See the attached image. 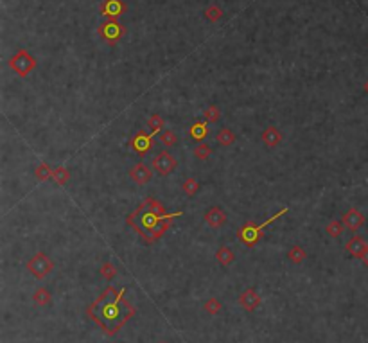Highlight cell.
<instances>
[{
	"mask_svg": "<svg viewBox=\"0 0 368 343\" xmlns=\"http://www.w3.org/2000/svg\"><path fill=\"white\" fill-rule=\"evenodd\" d=\"M124 293H126L124 288L119 291H115V288H106L88 309L90 318L99 327H103L106 334H115L135 313L131 304L124 300Z\"/></svg>",
	"mask_w": 368,
	"mask_h": 343,
	"instance_id": "6da1fadb",
	"label": "cell"
},
{
	"mask_svg": "<svg viewBox=\"0 0 368 343\" xmlns=\"http://www.w3.org/2000/svg\"><path fill=\"white\" fill-rule=\"evenodd\" d=\"M182 210L178 212H173V214H156V212H151L144 203H140V207L135 212H131L128 216V225L135 230V232L139 234L144 241H146L147 245L154 243V241H158L160 237H163V234L169 230L171 226V221L174 217L182 216Z\"/></svg>",
	"mask_w": 368,
	"mask_h": 343,
	"instance_id": "7a4b0ae2",
	"label": "cell"
},
{
	"mask_svg": "<svg viewBox=\"0 0 368 343\" xmlns=\"http://www.w3.org/2000/svg\"><path fill=\"white\" fill-rule=\"evenodd\" d=\"M288 207H284V209H280L277 214H273V216L269 217V219H266L262 225H257V223H254V221H248V223H244V225L239 228V232H237V237H239V241L241 243H244L248 248H254L255 245H257L259 241L262 239V230L266 228V226L269 225V223H273V221H277L280 216H284V214H288Z\"/></svg>",
	"mask_w": 368,
	"mask_h": 343,
	"instance_id": "3957f363",
	"label": "cell"
},
{
	"mask_svg": "<svg viewBox=\"0 0 368 343\" xmlns=\"http://www.w3.org/2000/svg\"><path fill=\"white\" fill-rule=\"evenodd\" d=\"M9 67H11V70L15 72L16 75L27 78V75L36 68V59L32 58V54H29L27 51L20 49V51L16 52V54H13V58L9 59Z\"/></svg>",
	"mask_w": 368,
	"mask_h": 343,
	"instance_id": "277c9868",
	"label": "cell"
},
{
	"mask_svg": "<svg viewBox=\"0 0 368 343\" xmlns=\"http://www.w3.org/2000/svg\"><path fill=\"white\" fill-rule=\"evenodd\" d=\"M27 270H29V273H32V277H36V279H45V277L54 270V262L49 259L47 253L38 252L29 259Z\"/></svg>",
	"mask_w": 368,
	"mask_h": 343,
	"instance_id": "5b68a950",
	"label": "cell"
},
{
	"mask_svg": "<svg viewBox=\"0 0 368 343\" xmlns=\"http://www.w3.org/2000/svg\"><path fill=\"white\" fill-rule=\"evenodd\" d=\"M178 166V160L169 153V151H162V153L154 155L153 160H151V167H153L154 173H158L160 176H167L171 174Z\"/></svg>",
	"mask_w": 368,
	"mask_h": 343,
	"instance_id": "8992f818",
	"label": "cell"
},
{
	"mask_svg": "<svg viewBox=\"0 0 368 343\" xmlns=\"http://www.w3.org/2000/svg\"><path fill=\"white\" fill-rule=\"evenodd\" d=\"M124 34H126V29H124V25L119 24L117 20H108L106 24H103L99 27V36L104 40V42H108L110 45L117 44Z\"/></svg>",
	"mask_w": 368,
	"mask_h": 343,
	"instance_id": "52a82bcc",
	"label": "cell"
},
{
	"mask_svg": "<svg viewBox=\"0 0 368 343\" xmlns=\"http://www.w3.org/2000/svg\"><path fill=\"white\" fill-rule=\"evenodd\" d=\"M153 173H154L153 167L140 162V164H137V166L131 167L130 178L135 181V183H139V185H146L147 181H151V178H153Z\"/></svg>",
	"mask_w": 368,
	"mask_h": 343,
	"instance_id": "ba28073f",
	"label": "cell"
},
{
	"mask_svg": "<svg viewBox=\"0 0 368 343\" xmlns=\"http://www.w3.org/2000/svg\"><path fill=\"white\" fill-rule=\"evenodd\" d=\"M124 11H126V6L122 0H104L101 6V15L106 16L108 20H117Z\"/></svg>",
	"mask_w": 368,
	"mask_h": 343,
	"instance_id": "9c48e42d",
	"label": "cell"
},
{
	"mask_svg": "<svg viewBox=\"0 0 368 343\" xmlns=\"http://www.w3.org/2000/svg\"><path fill=\"white\" fill-rule=\"evenodd\" d=\"M131 147L139 155H146L151 151L153 147V133H144V131H139L131 138Z\"/></svg>",
	"mask_w": 368,
	"mask_h": 343,
	"instance_id": "30bf717a",
	"label": "cell"
},
{
	"mask_svg": "<svg viewBox=\"0 0 368 343\" xmlns=\"http://www.w3.org/2000/svg\"><path fill=\"white\" fill-rule=\"evenodd\" d=\"M343 225L347 226L348 230H352V232H356V230H359L361 226L364 225V221H366V217H364V214L361 212V210L357 209H350L347 210V212L343 214Z\"/></svg>",
	"mask_w": 368,
	"mask_h": 343,
	"instance_id": "8fae6325",
	"label": "cell"
},
{
	"mask_svg": "<svg viewBox=\"0 0 368 343\" xmlns=\"http://www.w3.org/2000/svg\"><path fill=\"white\" fill-rule=\"evenodd\" d=\"M239 304H241V308L244 309V311L252 313L261 306V296L257 295V291H255L254 288H248L239 295Z\"/></svg>",
	"mask_w": 368,
	"mask_h": 343,
	"instance_id": "7c38bea8",
	"label": "cell"
},
{
	"mask_svg": "<svg viewBox=\"0 0 368 343\" xmlns=\"http://www.w3.org/2000/svg\"><path fill=\"white\" fill-rule=\"evenodd\" d=\"M205 221H207V225L212 226V228H221V226L226 223L225 210L219 209V207H210V209L205 212Z\"/></svg>",
	"mask_w": 368,
	"mask_h": 343,
	"instance_id": "4fadbf2b",
	"label": "cell"
},
{
	"mask_svg": "<svg viewBox=\"0 0 368 343\" xmlns=\"http://www.w3.org/2000/svg\"><path fill=\"white\" fill-rule=\"evenodd\" d=\"M261 138H262V142H264L268 147H275V146H278V144L282 142V133L278 131V128L268 126L264 131H262Z\"/></svg>",
	"mask_w": 368,
	"mask_h": 343,
	"instance_id": "5bb4252c",
	"label": "cell"
},
{
	"mask_svg": "<svg viewBox=\"0 0 368 343\" xmlns=\"http://www.w3.org/2000/svg\"><path fill=\"white\" fill-rule=\"evenodd\" d=\"M345 246H347V252L350 253V255H354V257H361L364 253V250L368 248L366 241H364L363 237H359V236H354L352 239H348V243Z\"/></svg>",
	"mask_w": 368,
	"mask_h": 343,
	"instance_id": "9a60e30c",
	"label": "cell"
},
{
	"mask_svg": "<svg viewBox=\"0 0 368 343\" xmlns=\"http://www.w3.org/2000/svg\"><path fill=\"white\" fill-rule=\"evenodd\" d=\"M189 133H190V137L194 138L196 142H201L203 138H207L210 133L209 123H207V121H198V123H194L192 126L189 128Z\"/></svg>",
	"mask_w": 368,
	"mask_h": 343,
	"instance_id": "2e32d148",
	"label": "cell"
},
{
	"mask_svg": "<svg viewBox=\"0 0 368 343\" xmlns=\"http://www.w3.org/2000/svg\"><path fill=\"white\" fill-rule=\"evenodd\" d=\"M216 259H218V262L221 266H230L232 262H234V259H235V253H234V250L230 248V246H219L218 248V252H216Z\"/></svg>",
	"mask_w": 368,
	"mask_h": 343,
	"instance_id": "e0dca14e",
	"label": "cell"
},
{
	"mask_svg": "<svg viewBox=\"0 0 368 343\" xmlns=\"http://www.w3.org/2000/svg\"><path fill=\"white\" fill-rule=\"evenodd\" d=\"M288 259H289V262H293V264H300L302 260L307 259V253H305V250L302 248L300 245H293L288 250Z\"/></svg>",
	"mask_w": 368,
	"mask_h": 343,
	"instance_id": "ac0fdd59",
	"label": "cell"
},
{
	"mask_svg": "<svg viewBox=\"0 0 368 343\" xmlns=\"http://www.w3.org/2000/svg\"><path fill=\"white\" fill-rule=\"evenodd\" d=\"M32 302L38 306H49L52 302V295L47 288H38L32 295Z\"/></svg>",
	"mask_w": 368,
	"mask_h": 343,
	"instance_id": "d6986e66",
	"label": "cell"
},
{
	"mask_svg": "<svg viewBox=\"0 0 368 343\" xmlns=\"http://www.w3.org/2000/svg\"><path fill=\"white\" fill-rule=\"evenodd\" d=\"M235 140H237V137H235V133L230 128H223L221 131L218 133V142L221 144V146H232V144H235Z\"/></svg>",
	"mask_w": 368,
	"mask_h": 343,
	"instance_id": "ffe728a7",
	"label": "cell"
},
{
	"mask_svg": "<svg viewBox=\"0 0 368 343\" xmlns=\"http://www.w3.org/2000/svg\"><path fill=\"white\" fill-rule=\"evenodd\" d=\"M68 178H70V173H68L67 167L60 166V167H56V169L52 171V181L58 183V185H67Z\"/></svg>",
	"mask_w": 368,
	"mask_h": 343,
	"instance_id": "44dd1931",
	"label": "cell"
},
{
	"mask_svg": "<svg viewBox=\"0 0 368 343\" xmlns=\"http://www.w3.org/2000/svg\"><path fill=\"white\" fill-rule=\"evenodd\" d=\"M163 124H166V121H163V117L158 113H153L149 119H147V128H149L153 135H156L160 130H163Z\"/></svg>",
	"mask_w": 368,
	"mask_h": 343,
	"instance_id": "7402d4cb",
	"label": "cell"
},
{
	"mask_svg": "<svg viewBox=\"0 0 368 343\" xmlns=\"http://www.w3.org/2000/svg\"><path fill=\"white\" fill-rule=\"evenodd\" d=\"M325 230H327V234H329V237H333V239H338V237L343 234V230H345V225H343V221H336V219H333L331 223H329L327 226H325Z\"/></svg>",
	"mask_w": 368,
	"mask_h": 343,
	"instance_id": "603a6c76",
	"label": "cell"
},
{
	"mask_svg": "<svg viewBox=\"0 0 368 343\" xmlns=\"http://www.w3.org/2000/svg\"><path fill=\"white\" fill-rule=\"evenodd\" d=\"M203 15H205V18L209 20V22H219V20L223 18V9L216 4H210L209 8L203 11Z\"/></svg>",
	"mask_w": 368,
	"mask_h": 343,
	"instance_id": "cb8c5ba5",
	"label": "cell"
},
{
	"mask_svg": "<svg viewBox=\"0 0 368 343\" xmlns=\"http://www.w3.org/2000/svg\"><path fill=\"white\" fill-rule=\"evenodd\" d=\"M52 171H54V169H51V166H49L47 162H42L40 166L34 169V174H36V178H38V180L47 181V180H52Z\"/></svg>",
	"mask_w": 368,
	"mask_h": 343,
	"instance_id": "d4e9b609",
	"label": "cell"
},
{
	"mask_svg": "<svg viewBox=\"0 0 368 343\" xmlns=\"http://www.w3.org/2000/svg\"><path fill=\"white\" fill-rule=\"evenodd\" d=\"M203 119H205L207 123H218L219 119H221V110H219L216 104H210V106L205 108V111H203Z\"/></svg>",
	"mask_w": 368,
	"mask_h": 343,
	"instance_id": "484cf974",
	"label": "cell"
},
{
	"mask_svg": "<svg viewBox=\"0 0 368 343\" xmlns=\"http://www.w3.org/2000/svg\"><path fill=\"white\" fill-rule=\"evenodd\" d=\"M182 189H183V193H185L187 196H196V194H198V190H199L198 180H194V178H187V180L182 183Z\"/></svg>",
	"mask_w": 368,
	"mask_h": 343,
	"instance_id": "4316f807",
	"label": "cell"
},
{
	"mask_svg": "<svg viewBox=\"0 0 368 343\" xmlns=\"http://www.w3.org/2000/svg\"><path fill=\"white\" fill-rule=\"evenodd\" d=\"M194 157L198 158V160H209V158L212 157V147H210L209 144H198V146L194 147Z\"/></svg>",
	"mask_w": 368,
	"mask_h": 343,
	"instance_id": "83f0119b",
	"label": "cell"
},
{
	"mask_svg": "<svg viewBox=\"0 0 368 343\" xmlns=\"http://www.w3.org/2000/svg\"><path fill=\"white\" fill-rule=\"evenodd\" d=\"M142 203L147 207V209L151 210V212L162 214V216H163V214H167V212H166V209H163V205H162V203H160L158 200H154V198H146V200H144Z\"/></svg>",
	"mask_w": 368,
	"mask_h": 343,
	"instance_id": "f1b7e54d",
	"label": "cell"
},
{
	"mask_svg": "<svg viewBox=\"0 0 368 343\" xmlns=\"http://www.w3.org/2000/svg\"><path fill=\"white\" fill-rule=\"evenodd\" d=\"M160 140H162L163 146H176L178 144V137L173 130H163L160 133Z\"/></svg>",
	"mask_w": 368,
	"mask_h": 343,
	"instance_id": "f546056e",
	"label": "cell"
},
{
	"mask_svg": "<svg viewBox=\"0 0 368 343\" xmlns=\"http://www.w3.org/2000/svg\"><path fill=\"white\" fill-rule=\"evenodd\" d=\"M115 275H117V268H115L111 262H103V266H101V277L106 280H113Z\"/></svg>",
	"mask_w": 368,
	"mask_h": 343,
	"instance_id": "4dcf8cb0",
	"label": "cell"
},
{
	"mask_svg": "<svg viewBox=\"0 0 368 343\" xmlns=\"http://www.w3.org/2000/svg\"><path fill=\"white\" fill-rule=\"evenodd\" d=\"M221 308H223V304L218 298H209L205 302V311L209 313V315H218V313L221 311Z\"/></svg>",
	"mask_w": 368,
	"mask_h": 343,
	"instance_id": "1f68e13d",
	"label": "cell"
},
{
	"mask_svg": "<svg viewBox=\"0 0 368 343\" xmlns=\"http://www.w3.org/2000/svg\"><path fill=\"white\" fill-rule=\"evenodd\" d=\"M359 259H361V262H363V264H364V266H366V268H368V248L364 250V253H363V255L359 257Z\"/></svg>",
	"mask_w": 368,
	"mask_h": 343,
	"instance_id": "d6a6232c",
	"label": "cell"
},
{
	"mask_svg": "<svg viewBox=\"0 0 368 343\" xmlns=\"http://www.w3.org/2000/svg\"><path fill=\"white\" fill-rule=\"evenodd\" d=\"M364 92L368 94V79H366V83H364Z\"/></svg>",
	"mask_w": 368,
	"mask_h": 343,
	"instance_id": "836d02e7",
	"label": "cell"
},
{
	"mask_svg": "<svg viewBox=\"0 0 368 343\" xmlns=\"http://www.w3.org/2000/svg\"><path fill=\"white\" fill-rule=\"evenodd\" d=\"M160 343H167V341H160Z\"/></svg>",
	"mask_w": 368,
	"mask_h": 343,
	"instance_id": "e575fe53",
	"label": "cell"
}]
</instances>
